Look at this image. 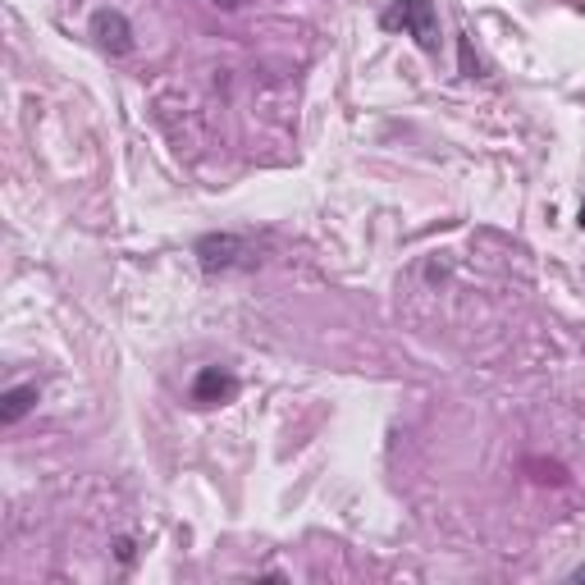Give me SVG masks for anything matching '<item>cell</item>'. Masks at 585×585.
I'll return each mask as SVG.
<instances>
[{"label": "cell", "mask_w": 585, "mask_h": 585, "mask_svg": "<svg viewBox=\"0 0 585 585\" xmlns=\"http://www.w3.org/2000/svg\"><path fill=\"white\" fill-rule=\"evenodd\" d=\"M380 23L389 33L403 28L408 37H416L421 51H440V19H435V6H430V0H393V6L380 14Z\"/></svg>", "instance_id": "1"}, {"label": "cell", "mask_w": 585, "mask_h": 585, "mask_svg": "<svg viewBox=\"0 0 585 585\" xmlns=\"http://www.w3.org/2000/svg\"><path fill=\"white\" fill-rule=\"evenodd\" d=\"M91 37H97L101 51H110V55H129L133 51V28L119 10H97V14H91Z\"/></svg>", "instance_id": "2"}, {"label": "cell", "mask_w": 585, "mask_h": 585, "mask_svg": "<svg viewBox=\"0 0 585 585\" xmlns=\"http://www.w3.org/2000/svg\"><path fill=\"white\" fill-rule=\"evenodd\" d=\"M197 257H202V266H206L210 274H215V270H234L238 257H248V242L234 238V234H210V238L197 242Z\"/></svg>", "instance_id": "3"}, {"label": "cell", "mask_w": 585, "mask_h": 585, "mask_svg": "<svg viewBox=\"0 0 585 585\" xmlns=\"http://www.w3.org/2000/svg\"><path fill=\"white\" fill-rule=\"evenodd\" d=\"M234 389H238V380L229 371H220V366H206V371L197 376V384H193V403L215 408V403H225V398H234Z\"/></svg>", "instance_id": "4"}, {"label": "cell", "mask_w": 585, "mask_h": 585, "mask_svg": "<svg viewBox=\"0 0 585 585\" xmlns=\"http://www.w3.org/2000/svg\"><path fill=\"white\" fill-rule=\"evenodd\" d=\"M37 408V389L33 384H19V389H10L6 393V408H0V421H6V425H19L28 412H33Z\"/></svg>", "instance_id": "5"}, {"label": "cell", "mask_w": 585, "mask_h": 585, "mask_svg": "<svg viewBox=\"0 0 585 585\" xmlns=\"http://www.w3.org/2000/svg\"><path fill=\"white\" fill-rule=\"evenodd\" d=\"M210 6H220V10H238V0H210Z\"/></svg>", "instance_id": "6"}, {"label": "cell", "mask_w": 585, "mask_h": 585, "mask_svg": "<svg viewBox=\"0 0 585 585\" xmlns=\"http://www.w3.org/2000/svg\"><path fill=\"white\" fill-rule=\"evenodd\" d=\"M572 581H585V567H576V572H572Z\"/></svg>", "instance_id": "7"}, {"label": "cell", "mask_w": 585, "mask_h": 585, "mask_svg": "<svg viewBox=\"0 0 585 585\" xmlns=\"http://www.w3.org/2000/svg\"><path fill=\"white\" fill-rule=\"evenodd\" d=\"M581 229H585V202H581Z\"/></svg>", "instance_id": "8"}]
</instances>
